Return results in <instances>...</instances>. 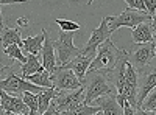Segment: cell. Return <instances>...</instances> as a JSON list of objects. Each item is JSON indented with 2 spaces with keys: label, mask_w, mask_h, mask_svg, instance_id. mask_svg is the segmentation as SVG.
<instances>
[{
  "label": "cell",
  "mask_w": 156,
  "mask_h": 115,
  "mask_svg": "<svg viewBox=\"0 0 156 115\" xmlns=\"http://www.w3.org/2000/svg\"><path fill=\"white\" fill-rule=\"evenodd\" d=\"M128 52V50H120L117 48L112 42V39L109 37V39H106L105 42H103L98 48H97V55L92 61V64H90L89 70H94V72H101L105 75H109L115 66L119 64V61L125 56V53ZM87 70V72H89Z\"/></svg>",
  "instance_id": "cell-1"
},
{
  "label": "cell",
  "mask_w": 156,
  "mask_h": 115,
  "mask_svg": "<svg viewBox=\"0 0 156 115\" xmlns=\"http://www.w3.org/2000/svg\"><path fill=\"white\" fill-rule=\"evenodd\" d=\"M81 83H83V87H84V103L83 104H92L97 98H100L103 95L117 93L115 86L109 81L108 76L101 72L89 70Z\"/></svg>",
  "instance_id": "cell-2"
},
{
  "label": "cell",
  "mask_w": 156,
  "mask_h": 115,
  "mask_svg": "<svg viewBox=\"0 0 156 115\" xmlns=\"http://www.w3.org/2000/svg\"><path fill=\"white\" fill-rule=\"evenodd\" d=\"M108 20H109V30L114 33L120 27H128V28L133 30L140 23L150 22L151 16L147 11H137V9L126 8L125 11L120 12L119 16H108Z\"/></svg>",
  "instance_id": "cell-3"
},
{
  "label": "cell",
  "mask_w": 156,
  "mask_h": 115,
  "mask_svg": "<svg viewBox=\"0 0 156 115\" xmlns=\"http://www.w3.org/2000/svg\"><path fill=\"white\" fill-rule=\"evenodd\" d=\"M73 37H75V31H70V33L61 31L59 33V37H58L56 41H53L55 52H56L58 67L64 66V64H67L75 56L80 55V48L73 45Z\"/></svg>",
  "instance_id": "cell-4"
},
{
  "label": "cell",
  "mask_w": 156,
  "mask_h": 115,
  "mask_svg": "<svg viewBox=\"0 0 156 115\" xmlns=\"http://www.w3.org/2000/svg\"><path fill=\"white\" fill-rule=\"evenodd\" d=\"M0 90H5L8 93H16V95H22L25 92H33V93H41L45 90V87L36 86L30 81H27L22 76H17L12 72L8 73V76L5 79H0Z\"/></svg>",
  "instance_id": "cell-5"
},
{
  "label": "cell",
  "mask_w": 156,
  "mask_h": 115,
  "mask_svg": "<svg viewBox=\"0 0 156 115\" xmlns=\"http://www.w3.org/2000/svg\"><path fill=\"white\" fill-rule=\"evenodd\" d=\"M111 34H112V31L109 30V20H108V16H105L101 19L98 27L95 30H92L89 41L84 44V47L80 48V55H97V48L106 39H109Z\"/></svg>",
  "instance_id": "cell-6"
},
{
  "label": "cell",
  "mask_w": 156,
  "mask_h": 115,
  "mask_svg": "<svg viewBox=\"0 0 156 115\" xmlns=\"http://www.w3.org/2000/svg\"><path fill=\"white\" fill-rule=\"evenodd\" d=\"M51 83L53 89L59 92H69V90H76L83 86L81 79L73 73V70L66 69V67H56L55 72L51 73Z\"/></svg>",
  "instance_id": "cell-7"
},
{
  "label": "cell",
  "mask_w": 156,
  "mask_h": 115,
  "mask_svg": "<svg viewBox=\"0 0 156 115\" xmlns=\"http://www.w3.org/2000/svg\"><path fill=\"white\" fill-rule=\"evenodd\" d=\"M156 58L154 53V42H148V44H136L133 47V50H129V58L128 62L136 69V70H142L150 66L151 59Z\"/></svg>",
  "instance_id": "cell-8"
},
{
  "label": "cell",
  "mask_w": 156,
  "mask_h": 115,
  "mask_svg": "<svg viewBox=\"0 0 156 115\" xmlns=\"http://www.w3.org/2000/svg\"><path fill=\"white\" fill-rule=\"evenodd\" d=\"M156 89V67H145L137 70V107L142 106L144 100Z\"/></svg>",
  "instance_id": "cell-9"
},
{
  "label": "cell",
  "mask_w": 156,
  "mask_h": 115,
  "mask_svg": "<svg viewBox=\"0 0 156 115\" xmlns=\"http://www.w3.org/2000/svg\"><path fill=\"white\" fill-rule=\"evenodd\" d=\"M84 103V87L81 86L76 90H69V92H59V95L51 101L58 110L61 112H72L78 106Z\"/></svg>",
  "instance_id": "cell-10"
},
{
  "label": "cell",
  "mask_w": 156,
  "mask_h": 115,
  "mask_svg": "<svg viewBox=\"0 0 156 115\" xmlns=\"http://www.w3.org/2000/svg\"><path fill=\"white\" fill-rule=\"evenodd\" d=\"M0 104H2V109L8 113H28L30 115V109L25 104L22 95L11 96V93L0 90Z\"/></svg>",
  "instance_id": "cell-11"
},
{
  "label": "cell",
  "mask_w": 156,
  "mask_h": 115,
  "mask_svg": "<svg viewBox=\"0 0 156 115\" xmlns=\"http://www.w3.org/2000/svg\"><path fill=\"white\" fill-rule=\"evenodd\" d=\"M41 62H42V67L53 73L55 69L58 67V62H56V52H55V45L53 41L50 39V34L45 30V41H44V47H42V52H41Z\"/></svg>",
  "instance_id": "cell-12"
},
{
  "label": "cell",
  "mask_w": 156,
  "mask_h": 115,
  "mask_svg": "<svg viewBox=\"0 0 156 115\" xmlns=\"http://www.w3.org/2000/svg\"><path fill=\"white\" fill-rule=\"evenodd\" d=\"M92 104L100 106L103 110V115H123V106H120L119 100H117V93H108L97 98Z\"/></svg>",
  "instance_id": "cell-13"
},
{
  "label": "cell",
  "mask_w": 156,
  "mask_h": 115,
  "mask_svg": "<svg viewBox=\"0 0 156 115\" xmlns=\"http://www.w3.org/2000/svg\"><path fill=\"white\" fill-rule=\"evenodd\" d=\"M94 58H95V55H78L72 61H69L67 64H64V66H61V67L73 70V73L83 81L89 67H90V64H92V61H94Z\"/></svg>",
  "instance_id": "cell-14"
},
{
  "label": "cell",
  "mask_w": 156,
  "mask_h": 115,
  "mask_svg": "<svg viewBox=\"0 0 156 115\" xmlns=\"http://www.w3.org/2000/svg\"><path fill=\"white\" fill-rule=\"evenodd\" d=\"M131 37L134 44H148V42H154V31L151 27V20L150 22H144L137 25L136 28L131 30Z\"/></svg>",
  "instance_id": "cell-15"
},
{
  "label": "cell",
  "mask_w": 156,
  "mask_h": 115,
  "mask_svg": "<svg viewBox=\"0 0 156 115\" xmlns=\"http://www.w3.org/2000/svg\"><path fill=\"white\" fill-rule=\"evenodd\" d=\"M44 41H45V28H42V31L36 34V36H27L23 39V52L25 55H36L39 56L42 52V47H44Z\"/></svg>",
  "instance_id": "cell-16"
},
{
  "label": "cell",
  "mask_w": 156,
  "mask_h": 115,
  "mask_svg": "<svg viewBox=\"0 0 156 115\" xmlns=\"http://www.w3.org/2000/svg\"><path fill=\"white\" fill-rule=\"evenodd\" d=\"M12 44H16V45L23 48V41L20 37V31H19V28L5 27L2 31H0V45H2L3 48H6L8 45H12Z\"/></svg>",
  "instance_id": "cell-17"
},
{
  "label": "cell",
  "mask_w": 156,
  "mask_h": 115,
  "mask_svg": "<svg viewBox=\"0 0 156 115\" xmlns=\"http://www.w3.org/2000/svg\"><path fill=\"white\" fill-rule=\"evenodd\" d=\"M41 70H44V67H42V62L39 61V58H37L36 55L28 53V55H27V62L22 64V69H20V76H22V78H27V76L34 75V73L41 72Z\"/></svg>",
  "instance_id": "cell-18"
},
{
  "label": "cell",
  "mask_w": 156,
  "mask_h": 115,
  "mask_svg": "<svg viewBox=\"0 0 156 115\" xmlns=\"http://www.w3.org/2000/svg\"><path fill=\"white\" fill-rule=\"evenodd\" d=\"M27 81L36 84V86H41V87H45V89H50V87H53V83H51V73L47 72L45 69L41 70V72H37L34 75H30L25 78Z\"/></svg>",
  "instance_id": "cell-19"
},
{
  "label": "cell",
  "mask_w": 156,
  "mask_h": 115,
  "mask_svg": "<svg viewBox=\"0 0 156 115\" xmlns=\"http://www.w3.org/2000/svg\"><path fill=\"white\" fill-rule=\"evenodd\" d=\"M3 50H5V53H6V56H8L9 59L19 61L20 64H25V62H27V55H23L22 47H19V45H16V44H12V45H8V47L3 48Z\"/></svg>",
  "instance_id": "cell-20"
},
{
  "label": "cell",
  "mask_w": 156,
  "mask_h": 115,
  "mask_svg": "<svg viewBox=\"0 0 156 115\" xmlns=\"http://www.w3.org/2000/svg\"><path fill=\"white\" fill-rule=\"evenodd\" d=\"M22 98L30 109V115H37V112H39V93L25 92V93H22Z\"/></svg>",
  "instance_id": "cell-21"
},
{
  "label": "cell",
  "mask_w": 156,
  "mask_h": 115,
  "mask_svg": "<svg viewBox=\"0 0 156 115\" xmlns=\"http://www.w3.org/2000/svg\"><path fill=\"white\" fill-rule=\"evenodd\" d=\"M98 110H101L100 106H95V104H81V106H78L75 110L64 112V113H66V115H94Z\"/></svg>",
  "instance_id": "cell-22"
},
{
  "label": "cell",
  "mask_w": 156,
  "mask_h": 115,
  "mask_svg": "<svg viewBox=\"0 0 156 115\" xmlns=\"http://www.w3.org/2000/svg\"><path fill=\"white\" fill-rule=\"evenodd\" d=\"M55 22L58 23V27L61 28V31L70 33V31H78V30H80V23H76V22H73V20H67V19H56Z\"/></svg>",
  "instance_id": "cell-23"
},
{
  "label": "cell",
  "mask_w": 156,
  "mask_h": 115,
  "mask_svg": "<svg viewBox=\"0 0 156 115\" xmlns=\"http://www.w3.org/2000/svg\"><path fill=\"white\" fill-rule=\"evenodd\" d=\"M140 107L145 109V110H153L154 112V109H156V89L153 92H150V95L144 100V103H142Z\"/></svg>",
  "instance_id": "cell-24"
},
{
  "label": "cell",
  "mask_w": 156,
  "mask_h": 115,
  "mask_svg": "<svg viewBox=\"0 0 156 115\" xmlns=\"http://www.w3.org/2000/svg\"><path fill=\"white\" fill-rule=\"evenodd\" d=\"M125 3L131 8V9H137V11H147L145 9V3L144 0H125Z\"/></svg>",
  "instance_id": "cell-25"
},
{
  "label": "cell",
  "mask_w": 156,
  "mask_h": 115,
  "mask_svg": "<svg viewBox=\"0 0 156 115\" xmlns=\"http://www.w3.org/2000/svg\"><path fill=\"white\" fill-rule=\"evenodd\" d=\"M5 59H9V58L6 56V53H5L3 47L0 45V73L5 72V70H8V69H11V66H8V64L5 62Z\"/></svg>",
  "instance_id": "cell-26"
},
{
  "label": "cell",
  "mask_w": 156,
  "mask_h": 115,
  "mask_svg": "<svg viewBox=\"0 0 156 115\" xmlns=\"http://www.w3.org/2000/svg\"><path fill=\"white\" fill-rule=\"evenodd\" d=\"M144 3H145V9H147V12L153 17V16H154V12H156V0H144Z\"/></svg>",
  "instance_id": "cell-27"
},
{
  "label": "cell",
  "mask_w": 156,
  "mask_h": 115,
  "mask_svg": "<svg viewBox=\"0 0 156 115\" xmlns=\"http://www.w3.org/2000/svg\"><path fill=\"white\" fill-rule=\"evenodd\" d=\"M39 115H66V113H64V112H61V110H58L56 109V106L55 104H51L44 113H39Z\"/></svg>",
  "instance_id": "cell-28"
},
{
  "label": "cell",
  "mask_w": 156,
  "mask_h": 115,
  "mask_svg": "<svg viewBox=\"0 0 156 115\" xmlns=\"http://www.w3.org/2000/svg\"><path fill=\"white\" fill-rule=\"evenodd\" d=\"M123 115H136V109L129 104L128 101L123 103Z\"/></svg>",
  "instance_id": "cell-29"
},
{
  "label": "cell",
  "mask_w": 156,
  "mask_h": 115,
  "mask_svg": "<svg viewBox=\"0 0 156 115\" xmlns=\"http://www.w3.org/2000/svg\"><path fill=\"white\" fill-rule=\"evenodd\" d=\"M28 0H0V5H12V3H27Z\"/></svg>",
  "instance_id": "cell-30"
},
{
  "label": "cell",
  "mask_w": 156,
  "mask_h": 115,
  "mask_svg": "<svg viewBox=\"0 0 156 115\" xmlns=\"http://www.w3.org/2000/svg\"><path fill=\"white\" fill-rule=\"evenodd\" d=\"M17 25H19V27H27V25H28V19L27 17H19L17 19Z\"/></svg>",
  "instance_id": "cell-31"
},
{
  "label": "cell",
  "mask_w": 156,
  "mask_h": 115,
  "mask_svg": "<svg viewBox=\"0 0 156 115\" xmlns=\"http://www.w3.org/2000/svg\"><path fill=\"white\" fill-rule=\"evenodd\" d=\"M3 28H5V22H3V16H2V8H0V30H3Z\"/></svg>",
  "instance_id": "cell-32"
},
{
  "label": "cell",
  "mask_w": 156,
  "mask_h": 115,
  "mask_svg": "<svg viewBox=\"0 0 156 115\" xmlns=\"http://www.w3.org/2000/svg\"><path fill=\"white\" fill-rule=\"evenodd\" d=\"M151 27H153V31L156 34V12H154V16L151 17Z\"/></svg>",
  "instance_id": "cell-33"
},
{
  "label": "cell",
  "mask_w": 156,
  "mask_h": 115,
  "mask_svg": "<svg viewBox=\"0 0 156 115\" xmlns=\"http://www.w3.org/2000/svg\"><path fill=\"white\" fill-rule=\"evenodd\" d=\"M94 115H103V110H98V112H95Z\"/></svg>",
  "instance_id": "cell-34"
},
{
  "label": "cell",
  "mask_w": 156,
  "mask_h": 115,
  "mask_svg": "<svg viewBox=\"0 0 156 115\" xmlns=\"http://www.w3.org/2000/svg\"><path fill=\"white\" fill-rule=\"evenodd\" d=\"M154 53H156V34H154Z\"/></svg>",
  "instance_id": "cell-35"
},
{
  "label": "cell",
  "mask_w": 156,
  "mask_h": 115,
  "mask_svg": "<svg viewBox=\"0 0 156 115\" xmlns=\"http://www.w3.org/2000/svg\"><path fill=\"white\" fill-rule=\"evenodd\" d=\"M92 2H94V0H87V5H92Z\"/></svg>",
  "instance_id": "cell-36"
},
{
  "label": "cell",
  "mask_w": 156,
  "mask_h": 115,
  "mask_svg": "<svg viewBox=\"0 0 156 115\" xmlns=\"http://www.w3.org/2000/svg\"><path fill=\"white\" fill-rule=\"evenodd\" d=\"M11 115H28V113H11Z\"/></svg>",
  "instance_id": "cell-37"
},
{
  "label": "cell",
  "mask_w": 156,
  "mask_h": 115,
  "mask_svg": "<svg viewBox=\"0 0 156 115\" xmlns=\"http://www.w3.org/2000/svg\"><path fill=\"white\" fill-rule=\"evenodd\" d=\"M0 107H2V104H0Z\"/></svg>",
  "instance_id": "cell-38"
},
{
  "label": "cell",
  "mask_w": 156,
  "mask_h": 115,
  "mask_svg": "<svg viewBox=\"0 0 156 115\" xmlns=\"http://www.w3.org/2000/svg\"><path fill=\"white\" fill-rule=\"evenodd\" d=\"M154 112H156V109H154Z\"/></svg>",
  "instance_id": "cell-39"
},
{
  "label": "cell",
  "mask_w": 156,
  "mask_h": 115,
  "mask_svg": "<svg viewBox=\"0 0 156 115\" xmlns=\"http://www.w3.org/2000/svg\"><path fill=\"white\" fill-rule=\"evenodd\" d=\"M0 31H2V30H0Z\"/></svg>",
  "instance_id": "cell-40"
}]
</instances>
